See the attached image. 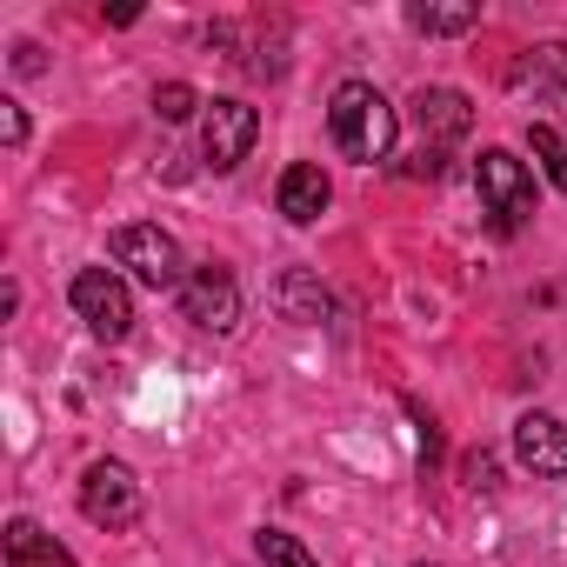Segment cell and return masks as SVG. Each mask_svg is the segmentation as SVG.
I'll use <instances>...</instances> for the list:
<instances>
[{"instance_id":"8","label":"cell","mask_w":567,"mask_h":567,"mask_svg":"<svg viewBox=\"0 0 567 567\" xmlns=\"http://www.w3.org/2000/svg\"><path fill=\"white\" fill-rule=\"evenodd\" d=\"M514 461H520L527 474H540V481H567V421L527 408V414L514 421Z\"/></svg>"},{"instance_id":"15","label":"cell","mask_w":567,"mask_h":567,"mask_svg":"<svg viewBox=\"0 0 567 567\" xmlns=\"http://www.w3.org/2000/svg\"><path fill=\"white\" fill-rule=\"evenodd\" d=\"M254 547H260V560H267V567H321L295 534H280V527H260V534H254Z\"/></svg>"},{"instance_id":"17","label":"cell","mask_w":567,"mask_h":567,"mask_svg":"<svg viewBox=\"0 0 567 567\" xmlns=\"http://www.w3.org/2000/svg\"><path fill=\"white\" fill-rule=\"evenodd\" d=\"M0 141H8V147H21V141H28V114H21L14 101H0Z\"/></svg>"},{"instance_id":"10","label":"cell","mask_w":567,"mask_h":567,"mask_svg":"<svg viewBox=\"0 0 567 567\" xmlns=\"http://www.w3.org/2000/svg\"><path fill=\"white\" fill-rule=\"evenodd\" d=\"M274 200H280V214H288L295 227H315V220L328 214V200H334V187H328V174H321L315 161H295L288 174H280V187H274Z\"/></svg>"},{"instance_id":"16","label":"cell","mask_w":567,"mask_h":567,"mask_svg":"<svg viewBox=\"0 0 567 567\" xmlns=\"http://www.w3.org/2000/svg\"><path fill=\"white\" fill-rule=\"evenodd\" d=\"M194 107H200V94H194L187 81H167V87H154V114H161V121H187Z\"/></svg>"},{"instance_id":"6","label":"cell","mask_w":567,"mask_h":567,"mask_svg":"<svg viewBox=\"0 0 567 567\" xmlns=\"http://www.w3.org/2000/svg\"><path fill=\"white\" fill-rule=\"evenodd\" d=\"M254 134H260V114L247 101H207V114H200V154H207L214 174H234L247 161Z\"/></svg>"},{"instance_id":"13","label":"cell","mask_w":567,"mask_h":567,"mask_svg":"<svg viewBox=\"0 0 567 567\" xmlns=\"http://www.w3.org/2000/svg\"><path fill=\"white\" fill-rule=\"evenodd\" d=\"M408 28L414 34H467V28H481V8H408Z\"/></svg>"},{"instance_id":"1","label":"cell","mask_w":567,"mask_h":567,"mask_svg":"<svg viewBox=\"0 0 567 567\" xmlns=\"http://www.w3.org/2000/svg\"><path fill=\"white\" fill-rule=\"evenodd\" d=\"M328 127H334V147L348 161L374 167V161L394 154V127L401 121H394V107H388V94L374 81H341L334 101H328Z\"/></svg>"},{"instance_id":"5","label":"cell","mask_w":567,"mask_h":567,"mask_svg":"<svg viewBox=\"0 0 567 567\" xmlns=\"http://www.w3.org/2000/svg\"><path fill=\"white\" fill-rule=\"evenodd\" d=\"M81 514L94 527H134L141 520V481L127 461H94L81 474Z\"/></svg>"},{"instance_id":"14","label":"cell","mask_w":567,"mask_h":567,"mask_svg":"<svg viewBox=\"0 0 567 567\" xmlns=\"http://www.w3.org/2000/svg\"><path fill=\"white\" fill-rule=\"evenodd\" d=\"M527 147H534L540 174H547V181H554V187L567 194V141H560L554 127H540V121H534V127H527Z\"/></svg>"},{"instance_id":"7","label":"cell","mask_w":567,"mask_h":567,"mask_svg":"<svg viewBox=\"0 0 567 567\" xmlns=\"http://www.w3.org/2000/svg\"><path fill=\"white\" fill-rule=\"evenodd\" d=\"M181 315L200 328V334H234L240 321V288H234V274L227 267H194L187 274V288H181Z\"/></svg>"},{"instance_id":"9","label":"cell","mask_w":567,"mask_h":567,"mask_svg":"<svg viewBox=\"0 0 567 567\" xmlns=\"http://www.w3.org/2000/svg\"><path fill=\"white\" fill-rule=\"evenodd\" d=\"M274 308H280V321H295V328L334 321V295L321 288L315 267H288V274H280V280H274Z\"/></svg>"},{"instance_id":"11","label":"cell","mask_w":567,"mask_h":567,"mask_svg":"<svg viewBox=\"0 0 567 567\" xmlns=\"http://www.w3.org/2000/svg\"><path fill=\"white\" fill-rule=\"evenodd\" d=\"M414 121H421V141H427V147H447V141H461V134L474 127V107H467V94H454V87H421V94H414Z\"/></svg>"},{"instance_id":"18","label":"cell","mask_w":567,"mask_h":567,"mask_svg":"<svg viewBox=\"0 0 567 567\" xmlns=\"http://www.w3.org/2000/svg\"><path fill=\"white\" fill-rule=\"evenodd\" d=\"M461 474H467V487H494V454H467Z\"/></svg>"},{"instance_id":"3","label":"cell","mask_w":567,"mask_h":567,"mask_svg":"<svg viewBox=\"0 0 567 567\" xmlns=\"http://www.w3.org/2000/svg\"><path fill=\"white\" fill-rule=\"evenodd\" d=\"M68 301L87 321V334H101V341H127L134 334V288H127L114 267H81L74 288H68Z\"/></svg>"},{"instance_id":"12","label":"cell","mask_w":567,"mask_h":567,"mask_svg":"<svg viewBox=\"0 0 567 567\" xmlns=\"http://www.w3.org/2000/svg\"><path fill=\"white\" fill-rule=\"evenodd\" d=\"M8 567H74V554L41 527V520H8Z\"/></svg>"},{"instance_id":"20","label":"cell","mask_w":567,"mask_h":567,"mask_svg":"<svg viewBox=\"0 0 567 567\" xmlns=\"http://www.w3.org/2000/svg\"><path fill=\"white\" fill-rule=\"evenodd\" d=\"M421 567H434V560H421Z\"/></svg>"},{"instance_id":"4","label":"cell","mask_w":567,"mask_h":567,"mask_svg":"<svg viewBox=\"0 0 567 567\" xmlns=\"http://www.w3.org/2000/svg\"><path fill=\"white\" fill-rule=\"evenodd\" d=\"M474 187H481V200H487V214H494L501 227H520V220L534 214V174H527V161H514L507 147H487V154L474 161Z\"/></svg>"},{"instance_id":"19","label":"cell","mask_w":567,"mask_h":567,"mask_svg":"<svg viewBox=\"0 0 567 567\" xmlns=\"http://www.w3.org/2000/svg\"><path fill=\"white\" fill-rule=\"evenodd\" d=\"M14 68H21V74H41V48H34V41H21V48H14Z\"/></svg>"},{"instance_id":"2","label":"cell","mask_w":567,"mask_h":567,"mask_svg":"<svg viewBox=\"0 0 567 567\" xmlns=\"http://www.w3.org/2000/svg\"><path fill=\"white\" fill-rule=\"evenodd\" d=\"M114 260L141 280V288H187V260H181V240L167 234V227H147V220H134V227H114Z\"/></svg>"}]
</instances>
